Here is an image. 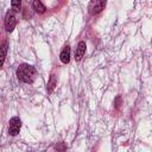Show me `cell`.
I'll list each match as a JSON object with an SVG mask.
<instances>
[{"instance_id": "1", "label": "cell", "mask_w": 152, "mask_h": 152, "mask_svg": "<svg viewBox=\"0 0 152 152\" xmlns=\"http://www.w3.org/2000/svg\"><path fill=\"white\" fill-rule=\"evenodd\" d=\"M17 76L24 83H32L37 76V70L30 64H20L17 69Z\"/></svg>"}, {"instance_id": "2", "label": "cell", "mask_w": 152, "mask_h": 152, "mask_svg": "<svg viewBox=\"0 0 152 152\" xmlns=\"http://www.w3.org/2000/svg\"><path fill=\"white\" fill-rule=\"evenodd\" d=\"M106 6V0H90L88 5V12L91 15L100 13Z\"/></svg>"}, {"instance_id": "3", "label": "cell", "mask_w": 152, "mask_h": 152, "mask_svg": "<svg viewBox=\"0 0 152 152\" xmlns=\"http://www.w3.org/2000/svg\"><path fill=\"white\" fill-rule=\"evenodd\" d=\"M15 24H17V20H15V15H14V11L13 10H10L6 12L5 14V27H6V31L7 32H12L15 27Z\"/></svg>"}, {"instance_id": "4", "label": "cell", "mask_w": 152, "mask_h": 152, "mask_svg": "<svg viewBox=\"0 0 152 152\" xmlns=\"http://www.w3.org/2000/svg\"><path fill=\"white\" fill-rule=\"evenodd\" d=\"M21 127V120L18 116H13L8 122V133L11 135H17Z\"/></svg>"}, {"instance_id": "5", "label": "cell", "mask_w": 152, "mask_h": 152, "mask_svg": "<svg viewBox=\"0 0 152 152\" xmlns=\"http://www.w3.org/2000/svg\"><path fill=\"white\" fill-rule=\"evenodd\" d=\"M86 53V43L84 42H80L77 48H76V51H75V59L78 62L82 59V57L84 56Z\"/></svg>"}, {"instance_id": "6", "label": "cell", "mask_w": 152, "mask_h": 152, "mask_svg": "<svg viewBox=\"0 0 152 152\" xmlns=\"http://www.w3.org/2000/svg\"><path fill=\"white\" fill-rule=\"evenodd\" d=\"M59 58H61L62 63H64V64H66V63L70 62V48L68 45L62 50V52L59 55Z\"/></svg>"}, {"instance_id": "7", "label": "cell", "mask_w": 152, "mask_h": 152, "mask_svg": "<svg viewBox=\"0 0 152 152\" xmlns=\"http://www.w3.org/2000/svg\"><path fill=\"white\" fill-rule=\"evenodd\" d=\"M56 86H57V76L52 74V75L50 76L49 82H48V87H46L48 93H52V90L55 89V87H56Z\"/></svg>"}, {"instance_id": "8", "label": "cell", "mask_w": 152, "mask_h": 152, "mask_svg": "<svg viewBox=\"0 0 152 152\" xmlns=\"http://www.w3.org/2000/svg\"><path fill=\"white\" fill-rule=\"evenodd\" d=\"M32 7L37 13H44L45 12V6L42 4L40 0H33L32 2Z\"/></svg>"}, {"instance_id": "9", "label": "cell", "mask_w": 152, "mask_h": 152, "mask_svg": "<svg viewBox=\"0 0 152 152\" xmlns=\"http://www.w3.org/2000/svg\"><path fill=\"white\" fill-rule=\"evenodd\" d=\"M6 55H7V44H2L0 46V68L2 66L4 62H5V58H6Z\"/></svg>"}, {"instance_id": "10", "label": "cell", "mask_w": 152, "mask_h": 152, "mask_svg": "<svg viewBox=\"0 0 152 152\" xmlns=\"http://www.w3.org/2000/svg\"><path fill=\"white\" fill-rule=\"evenodd\" d=\"M11 6H12V10L14 12H19L20 8H21V0H12Z\"/></svg>"}]
</instances>
